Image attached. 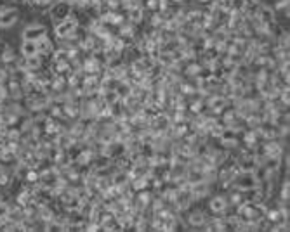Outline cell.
I'll list each match as a JSON object with an SVG mask.
<instances>
[{"instance_id": "13", "label": "cell", "mask_w": 290, "mask_h": 232, "mask_svg": "<svg viewBox=\"0 0 290 232\" xmlns=\"http://www.w3.org/2000/svg\"><path fill=\"white\" fill-rule=\"evenodd\" d=\"M0 21H2V11H0Z\"/></svg>"}, {"instance_id": "8", "label": "cell", "mask_w": 290, "mask_h": 232, "mask_svg": "<svg viewBox=\"0 0 290 232\" xmlns=\"http://www.w3.org/2000/svg\"><path fill=\"white\" fill-rule=\"evenodd\" d=\"M137 31H139V26L134 24V23H130L127 18H125L124 23L117 26V35H119L120 39H124L125 42H129V44L134 40V37L137 35Z\"/></svg>"}, {"instance_id": "5", "label": "cell", "mask_w": 290, "mask_h": 232, "mask_svg": "<svg viewBox=\"0 0 290 232\" xmlns=\"http://www.w3.org/2000/svg\"><path fill=\"white\" fill-rule=\"evenodd\" d=\"M71 6L70 4H66L65 0H61V2L54 4V6L49 7V18H50V23H57V21H63L66 19L68 16L71 14Z\"/></svg>"}, {"instance_id": "11", "label": "cell", "mask_w": 290, "mask_h": 232, "mask_svg": "<svg viewBox=\"0 0 290 232\" xmlns=\"http://www.w3.org/2000/svg\"><path fill=\"white\" fill-rule=\"evenodd\" d=\"M18 52H19V56L21 57H32V56H37V44L35 42H32V40H21V45H19V49H18Z\"/></svg>"}, {"instance_id": "4", "label": "cell", "mask_w": 290, "mask_h": 232, "mask_svg": "<svg viewBox=\"0 0 290 232\" xmlns=\"http://www.w3.org/2000/svg\"><path fill=\"white\" fill-rule=\"evenodd\" d=\"M207 210L212 215H226L228 212H231V206L228 205L226 201V196L224 192H219V194H210L209 196V203H207Z\"/></svg>"}, {"instance_id": "2", "label": "cell", "mask_w": 290, "mask_h": 232, "mask_svg": "<svg viewBox=\"0 0 290 232\" xmlns=\"http://www.w3.org/2000/svg\"><path fill=\"white\" fill-rule=\"evenodd\" d=\"M0 11H2L0 29H11L21 21V12L14 4H0Z\"/></svg>"}, {"instance_id": "7", "label": "cell", "mask_w": 290, "mask_h": 232, "mask_svg": "<svg viewBox=\"0 0 290 232\" xmlns=\"http://www.w3.org/2000/svg\"><path fill=\"white\" fill-rule=\"evenodd\" d=\"M214 189H216V187H212L210 184L204 182V180H198V182L191 184V196H193V200H195L196 203H200V201L207 200L210 194L214 192Z\"/></svg>"}, {"instance_id": "9", "label": "cell", "mask_w": 290, "mask_h": 232, "mask_svg": "<svg viewBox=\"0 0 290 232\" xmlns=\"http://www.w3.org/2000/svg\"><path fill=\"white\" fill-rule=\"evenodd\" d=\"M19 57V52L12 47L11 44L4 42L2 47H0V62L2 64H11V62H16V59Z\"/></svg>"}, {"instance_id": "12", "label": "cell", "mask_w": 290, "mask_h": 232, "mask_svg": "<svg viewBox=\"0 0 290 232\" xmlns=\"http://www.w3.org/2000/svg\"><path fill=\"white\" fill-rule=\"evenodd\" d=\"M224 128L226 126L221 123V121H216L212 126L209 128V139H212V141H217V139L222 137V134H224Z\"/></svg>"}, {"instance_id": "3", "label": "cell", "mask_w": 290, "mask_h": 232, "mask_svg": "<svg viewBox=\"0 0 290 232\" xmlns=\"http://www.w3.org/2000/svg\"><path fill=\"white\" fill-rule=\"evenodd\" d=\"M45 33H49V28L47 24L40 23V21H30V23H26L21 29V40H32L35 42L37 39H40L42 35H45Z\"/></svg>"}, {"instance_id": "10", "label": "cell", "mask_w": 290, "mask_h": 232, "mask_svg": "<svg viewBox=\"0 0 290 232\" xmlns=\"http://www.w3.org/2000/svg\"><path fill=\"white\" fill-rule=\"evenodd\" d=\"M7 95H9L11 101H23L24 94H23V87H21L19 82L16 80H7Z\"/></svg>"}, {"instance_id": "1", "label": "cell", "mask_w": 290, "mask_h": 232, "mask_svg": "<svg viewBox=\"0 0 290 232\" xmlns=\"http://www.w3.org/2000/svg\"><path fill=\"white\" fill-rule=\"evenodd\" d=\"M184 220H186L188 229H195V230H201L204 225L210 220V212L207 208H191L184 212Z\"/></svg>"}, {"instance_id": "6", "label": "cell", "mask_w": 290, "mask_h": 232, "mask_svg": "<svg viewBox=\"0 0 290 232\" xmlns=\"http://www.w3.org/2000/svg\"><path fill=\"white\" fill-rule=\"evenodd\" d=\"M35 44H37V52L45 59H49L50 54L56 49V42H54V37H50V33H45L40 39H37Z\"/></svg>"}]
</instances>
